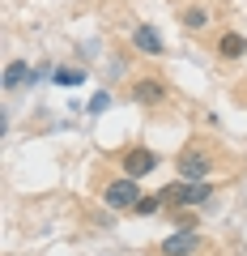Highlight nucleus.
Instances as JSON below:
<instances>
[{
  "instance_id": "13",
  "label": "nucleus",
  "mask_w": 247,
  "mask_h": 256,
  "mask_svg": "<svg viewBox=\"0 0 247 256\" xmlns=\"http://www.w3.org/2000/svg\"><path fill=\"white\" fill-rule=\"evenodd\" d=\"M107 107H111L107 94H94V98H90V111H94V116H98V111H107Z\"/></svg>"
},
{
  "instance_id": "6",
  "label": "nucleus",
  "mask_w": 247,
  "mask_h": 256,
  "mask_svg": "<svg viewBox=\"0 0 247 256\" xmlns=\"http://www.w3.org/2000/svg\"><path fill=\"white\" fill-rule=\"evenodd\" d=\"M209 171H213V162H209L205 150H188V154L179 158V175H183V180H205Z\"/></svg>"
},
{
  "instance_id": "1",
  "label": "nucleus",
  "mask_w": 247,
  "mask_h": 256,
  "mask_svg": "<svg viewBox=\"0 0 247 256\" xmlns=\"http://www.w3.org/2000/svg\"><path fill=\"white\" fill-rule=\"evenodd\" d=\"M213 192L205 180H183V184H171V188H162V201L166 210H188V205H205Z\"/></svg>"
},
{
  "instance_id": "12",
  "label": "nucleus",
  "mask_w": 247,
  "mask_h": 256,
  "mask_svg": "<svg viewBox=\"0 0 247 256\" xmlns=\"http://www.w3.org/2000/svg\"><path fill=\"white\" fill-rule=\"evenodd\" d=\"M162 192H154V196H141V201H137V214H158V210H162Z\"/></svg>"
},
{
  "instance_id": "10",
  "label": "nucleus",
  "mask_w": 247,
  "mask_h": 256,
  "mask_svg": "<svg viewBox=\"0 0 247 256\" xmlns=\"http://www.w3.org/2000/svg\"><path fill=\"white\" fill-rule=\"evenodd\" d=\"M183 26H188V30H205V26H209V13H205V9H183Z\"/></svg>"
},
{
  "instance_id": "3",
  "label": "nucleus",
  "mask_w": 247,
  "mask_h": 256,
  "mask_svg": "<svg viewBox=\"0 0 247 256\" xmlns=\"http://www.w3.org/2000/svg\"><path fill=\"white\" fill-rule=\"evenodd\" d=\"M201 252V230H175L171 239H162V256H192Z\"/></svg>"
},
{
  "instance_id": "9",
  "label": "nucleus",
  "mask_w": 247,
  "mask_h": 256,
  "mask_svg": "<svg viewBox=\"0 0 247 256\" xmlns=\"http://www.w3.org/2000/svg\"><path fill=\"white\" fill-rule=\"evenodd\" d=\"M30 77V68H26V60H13L9 68H4V90H17L21 82Z\"/></svg>"
},
{
  "instance_id": "11",
  "label": "nucleus",
  "mask_w": 247,
  "mask_h": 256,
  "mask_svg": "<svg viewBox=\"0 0 247 256\" xmlns=\"http://www.w3.org/2000/svg\"><path fill=\"white\" fill-rule=\"evenodd\" d=\"M55 82H60V86H81L85 73H81V68H55Z\"/></svg>"
},
{
  "instance_id": "7",
  "label": "nucleus",
  "mask_w": 247,
  "mask_h": 256,
  "mask_svg": "<svg viewBox=\"0 0 247 256\" xmlns=\"http://www.w3.org/2000/svg\"><path fill=\"white\" fill-rule=\"evenodd\" d=\"M132 47H137V52H145V56H162V52H166L162 34H158L154 26H132Z\"/></svg>"
},
{
  "instance_id": "5",
  "label": "nucleus",
  "mask_w": 247,
  "mask_h": 256,
  "mask_svg": "<svg viewBox=\"0 0 247 256\" xmlns=\"http://www.w3.org/2000/svg\"><path fill=\"white\" fill-rule=\"evenodd\" d=\"M162 98H166V86L158 82V77H141V82H132V102H141V107H158Z\"/></svg>"
},
{
  "instance_id": "2",
  "label": "nucleus",
  "mask_w": 247,
  "mask_h": 256,
  "mask_svg": "<svg viewBox=\"0 0 247 256\" xmlns=\"http://www.w3.org/2000/svg\"><path fill=\"white\" fill-rule=\"evenodd\" d=\"M102 201H107V210H137V201H141V188H137V180L132 175H124V180H111L107 188H102Z\"/></svg>"
},
{
  "instance_id": "8",
  "label": "nucleus",
  "mask_w": 247,
  "mask_h": 256,
  "mask_svg": "<svg viewBox=\"0 0 247 256\" xmlns=\"http://www.w3.org/2000/svg\"><path fill=\"white\" fill-rule=\"evenodd\" d=\"M218 52H222V60H239V56L247 52V38H243V34H235V30H230V34H222Z\"/></svg>"
},
{
  "instance_id": "4",
  "label": "nucleus",
  "mask_w": 247,
  "mask_h": 256,
  "mask_svg": "<svg viewBox=\"0 0 247 256\" xmlns=\"http://www.w3.org/2000/svg\"><path fill=\"white\" fill-rule=\"evenodd\" d=\"M154 166H158V154H154V150H145V146H137V150H128V154H124V175H132V180L149 175Z\"/></svg>"
}]
</instances>
